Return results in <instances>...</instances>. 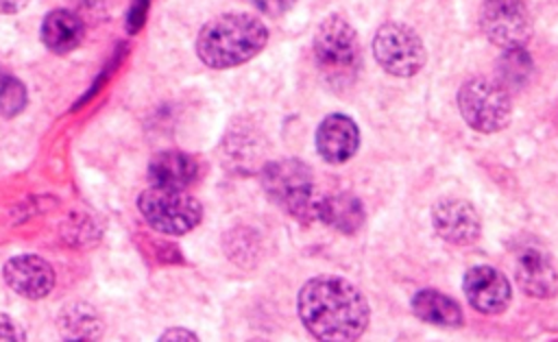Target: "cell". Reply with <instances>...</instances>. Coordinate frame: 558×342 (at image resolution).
Returning <instances> with one entry per match:
<instances>
[{
    "instance_id": "obj_18",
    "label": "cell",
    "mask_w": 558,
    "mask_h": 342,
    "mask_svg": "<svg viewBox=\"0 0 558 342\" xmlns=\"http://www.w3.org/2000/svg\"><path fill=\"white\" fill-rule=\"evenodd\" d=\"M63 320H68L63 325V331H68V338L76 340H85V338H94L98 333V320H96V314L85 307V305H76L72 309H68L63 314Z\"/></svg>"
},
{
    "instance_id": "obj_3",
    "label": "cell",
    "mask_w": 558,
    "mask_h": 342,
    "mask_svg": "<svg viewBox=\"0 0 558 342\" xmlns=\"http://www.w3.org/2000/svg\"><path fill=\"white\" fill-rule=\"evenodd\" d=\"M268 198L299 220H314L323 196L316 194L312 170L296 159H279L262 170Z\"/></svg>"
},
{
    "instance_id": "obj_5",
    "label": "cell",
    "mask_w": 558,
    "mask_h": 342,
    "mask_svg": "<svg viewBox=\"0 0 558 342\" xmlns=\"http://www.w3.org/2000/svg\"><path fill=\"white\" fill-rule=\"evenodd\" d=\"M137 205L146 222L153 229L168 235H181L192 231L203 216L201 203L185 190H168L153 185L140 196Z\"/></svg>"
},
{
    "instance_id": "obj_24",
    "label": "cell",
    "mask_w": 558,
    "mask_h": 342,
    "mask_svg": "<svg viewBox=\"0 0 558 342\" xmlns=\"http://www.w3.org/2000/svg\"><path fill=\"white\" fill-rule=\"evenodd\" d=\"M161 340H196V335L187 329H168Z\"/></svg>"
},
{
    "instance_id": "obj_19",
    "label": "cell",
    "mask_w": 558,
    "mask_h": 342,
    "mask_svg": "<svg viewBox=\"0 0 558 342\" xmlns=\"http://www.w3.org/2000/svg\"><path fill=\"white\" fill-rule=\"evenodd\" d=\"M26 105L24 85L9 72L0 70V115H15Z\"/></svg>"
},
{
    "instance_id": "obj_8",
    "label": "cell",
    "mask_w": 558,
    "mask_h": 342,
    "mask_svg": "<svg viewBox=\"0 0 558 342\" xmlns=\"http://www.w3.org/2000/svg\"><path fill=\"white\" fill-rule=\"evenodd\" d=\"M482 28L501 48H521L530 37V17L521 0H484Z\"/></svg>"
},
{
    "instance_id": "obj_12",
    "label": "cell",
    "mask_w": 558,
    "mask_h": 342,
    "mask_svg": "<svg viewBox=\"0 0 558 342\" xmlns=\"http://www.w3.org/2000/svg\"><path fill=\"white\" fill-rule=\"evenodd\" d=\"M360 146V131L344 113L327 115L316 131V150L329 163H342L355 155Z\"/></svg>"
},
{
    "instance_id": "obj_1",
    "label": "cell",
    "mask_w": 558,
    "mask_h": 342,
    "mask_svg": "<svg viewBox=\"0 0 558 342\" xmlns=\"http://www.w3.org/2000/svg\"><path fill=\"white\" fill-rule=\"evenodd\" d=\"M299 316L318 340H355L368 325V303L340 277H314L299 292Z\"/></svg>"
},
{
    "instance_id": "obj_11",
    "label": "cell",
    "mask_w": 558,
    "mask_h": 342,
    "mask_svg": "<svg viewBox=\"0 0 558 342\" xmlns=\"http://www.w3.org/2000/svg\"><path fill=\"white\" fill-rule=\"evenodd\" d=\"M434 227L451 244H471L482 231L475 209L460 198H445L434 207Z\"/></svg>"
},
{
    "instance_id": "obj_15",
    "label": "cell",
    "mask_w": 558,
    "mask_h": 342,
    "mask_svg": "<svg viewBox=\"0 0 558 342\" xmlns=\"http://www.w3.org/2000/svg\"><path fill=\"white\" fill-rule=\"evenodd\" d=\"M41 39L52 52H70L83 39V22L68 9L50 11L41 24Z\"/></svg>"
},
{
    "instance_id": "obj_17",
    "label": "cell",
    "mask_w": 558,
    "mask_h": 342,
    "mask_svg": "<svg viewBox=\"0 0 558 342\" xmlns=\"http://www.w3.org/2000/svg\"><path fill=\"white\" fill-rule=\"evenodd\" d=\"M316 218L336 231L353 233L364 222V209H362V203L351 194L323 196L318 203Z\"/></svg>"
},
{
    "instance_id": "obj_22",
    "label": "cell",
    "mask_w": 558,
    "mask_h": 342,
    "mask_svg": "<svg viewBox=\"0 0 558 342\" xmlns=\"http://www.w3.org/2000/svg\"><path fill=\"white\" fill-rule=\"evenodd\" d=\"M251 2L266 15H281L294 4V0H251Z\"/></svg>"
},
{
    "instance_id": "obj_7",
    "label": "cell",
    "mask_w": 558,
    "mask_h": 342,
    "mask_svg": "<svg viewBox=\"0 0 558 342\" xmlns=\"http://www.w3.org/2000/svg\"><path fill=\"white\" fill-rule=\"evenodd\" d=\"M373 52L377 63L395 76H412L425 63V48L418 35L405 24H384L375 39Z\"/></svg>"
},
{
    "instance_id": "obj_2",
    "label": "cell",
    "mask_w": 558,
    "mask_h": 342,
    "mask_svg": "<svg viewBox=\"0 0 558 342\" xmlns=\"http://www.w3.org/2000/svg\"><path fill=\"white\" fill-rule=\"evenodd\" d=\"M268 39L266 26L246 13H227L207 22L196 39V52L209 68H231L255 57Z\"/></svg>"
},
{
    "instance_id": "obj_20",
    "label": "cell",
    "mask_w": 558,
    "mask_h": 342,
    "mask_svg": "<svg viewBox=\"0 0 558 342\" xmlns=\"http://www.w3.org/2000/svg\"><path fill=\"white\" fill-rule=\"evenodd\" d=\"M499 70L506 85H521L530 76L532 61L521 48H508L506 54L501 57Z\"/></svg>"
},
{
    "instance_id": "obj_10",
    "label": "cell",
    "mask_w": 558,
    "mask_h": 342,
    "mask_svg": "<svg viewBox=\"0 0 558 342\" xmlns=\"http://www.w3.org/2000/svg\"><path fill=\"white\" fill-rule=\"evenodd\" d=\"M4 281L9 288L26 298H44L54 285L50 264L37 255H17L4 266Z\"/></svg>"
},
{
    "instance_id": "obj_13",
    "label": "cell",
    "mask_w": 558,
    "mask_h": 342,
    "mask_svg": "<svg viewBox=\"0 0 558 342\" xmlns=\"http://www.w3.org/2000/svg\"><path fill=\"white\" fill-rule=\"evenodd\" d=\"M517 283L519 288L536 298H549L556 294L558 274L551 259L538 248H523L517 255Z\"/></svg>"
},
{
    "instance_id": "obj_23",
    "label": "cell",
    "mask_w": 558,
    "mask_h": 342,
    "mask_svg": "<svg viewBox=\"0 0 558 342\" xmlns=\"http://www.w3.org/2000/svg\"><path fill=\"white\" fill-rule=\"evenodd\" d=\"M0 340H9V342H15V340H24V333L22 329L4 314H0Z\"/></svg>"
},
{
    "instance_id": "obj_6",
    "label": "cell",
    "mask_w": 558,
    "mask_h": 342,
    "mask_svg": "<svg viewBox=\"0 0 558 342\" xmlns=\"http://www.w3.org/2000/svg\"><path fill=\"white\" fill-rule=\"evenodd\" d=\"M464 122L480 133H495L510 120V98L504 85L488 78H471L458 91Z\"/></svg>"
},
{
    "instance_id": "obj_16",
    "label": "cell",
    "mask_w": 558,
    "mask_h": 342,
    "mask_svg": "<svg viewBox=\"0 0 558 342\" xmlns=\"http://www.w3.org/2000/svg\"><path fill=\"white\" fill-rule=\"evenodd\" d=\"M412 312L432 325L438 327H460L464 316L458 301L438 292V290H421L412 298Z\"/></svg>"
},
{
    "instance_id": "obj_21",
    "label": "cell",
    "mask_w": 558,
    "mask_h": 342,
    "mask_svg": "<svg viewBox=\"0 0 558 342\" xmlns=\"http://www.w3.org/2000/svg\"><path fill=\"white\" fill-rule=\"evenodd\" d=\"M146 7H148V0H135V2H133L131 11H129V17H126V30H129V33L140 30V26L144 24Z\"/></svg>"
},
{
    "instance_id": "obj_25",
    "label": "cell",
    "mask_w": 558,
    "mask_h": 342,
    "mask_svg": "<svg viewBox=\"0 0 558 342\" xmlns=\"http://www.w3.org/2000/svg\"><path fill=\"white\" fill-rule=\"evenodd\" d=\"M28 4V0H0V13H17Z\"/></svg>"
},
{
    "instance_id": "obj_14",
    "label": "cell",
    "mask_w": 558,
    "mask_h": 342,
    "mask_svg": "<svg viewBox=\"0 0 558 342\" xmlns=\"http://www.w3.org/2000/svg\"><path fill=\"white\" fill-rule=\"evenodd\" d=\"M196 161L179 150H163L153 157L148 166V179L155 187L185 190L196 179Z\"/></svg>"
},
{
    "instance_id": "obj_9",
    "label": "cell",
    "mask_w": 558,
    "mask_h": 342,
    "mask_svg": "<svg viewBox=\"0 0 558 342\" xmlns=\"http://www.w3.org/2000/svg\"><path fill=\"white\" fill-rule=\"evenodd\" d=\"M462 290L473 309L482 314H499L508 307L512 290L508 279L490 266H475L464 274Z\"/></svg>"
},
{
    "instance_id": "obj_4",
    "label": "cell",
    "mask_w": 558,
    "mask_h": 342,
    "mask_svg": "<svg viewBox=\"0 0 558 342\" xmlns=\"http://www.w3.org/2000/svg\"><path fill=\"white\" fill-rule=\"evenodd\" d=\"M314 57L333 85H344L353 81L360 68V44L355 30L342 17H327L314 35Z\"/></svg>"
}]
</instances>
